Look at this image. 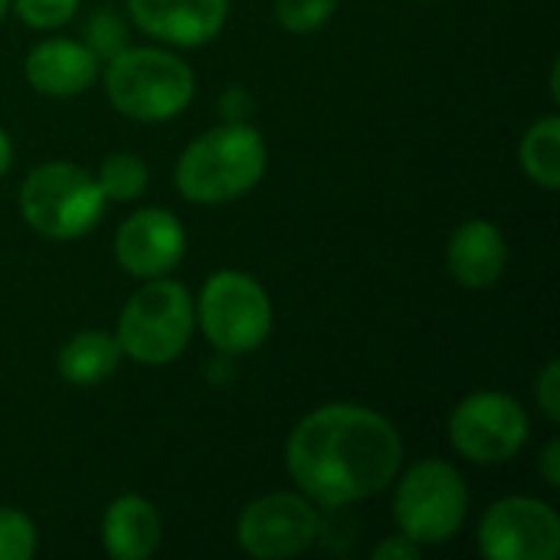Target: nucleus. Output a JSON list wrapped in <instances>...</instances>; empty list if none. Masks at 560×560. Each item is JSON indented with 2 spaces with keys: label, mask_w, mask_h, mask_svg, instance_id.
I'll return each instance as SVG.
<instances>
[{
  "label": "nucleus",
  "mask_w": 560,
  "mask_h": 560,
  "mask_svg": "<svg viewBox=\"0 0 560 560\" xmlns=\"http://www.w3.org/2000/svg\"><path fill=\"white\" fill-rule=\"evenodd\" d=\"M404 466L397 427L361 404L312 410L285 443V469L299 492L325 509H341L384 492Z\"/></svg>",
  "instance_id": "nucleus-1"
},
{
  "label": "nucleus",
  "mask_w": 560,
  "mask_h": 560,
  "mask_svg": "<svg viewBox=\"0 0 560 560\" xmlns=\"http://www.w3.org/2000/svg\"><path fill=\"white\" fill-rule=\"evenodd\" d=\"M266 141L246 121H226L184 148L174 184L184 200L217 207L249 194L266 174Z\"/></svg>",
  "instance_id": "nucleus-2"
},
{
  "label": "nucleus",
  "mask_w": 560,
  "mask_h": 560,
  "mask_svg": "<svg viewBox=\"0 0 560 560\" xmlns=\"http://www.w3.org/2000/svg\"><path fill=\"white\" fill-rule=\"evenodd\" d=\"M102 82L115 112L144 125L177 118L197 92L194 69L158 46H125L105 62Z\"/></svg>",
  "instance_id": "nucleus-3"
},
{
  "label": "nucleus",
  "mask_w": 560,
  "mask_h": 560,
  "mask_svg": "<svg viewBox=\"0 0 560 560\" xmlns=\"http://www.w3.org/2000/svg\"><path fill=\"white\" fill-rule=\"evenodd\" d=\"M98 180L72 161H46L20 184V213L46 240H79L105 217Z\"/></svg>",
  "instance_id": "nucleus-4"
},
{
  "label": "nucleus",
  "mask_w": 560,
  "mask_h": 560,
  "mask_svg": "<svg viewBox=\"0 0 560 560\" xmlns=\"http://www.w3.org/2000/svg\"><path fill=\"white\" fill-rule=\"evenodd\" d=\"M190 335H194V299L187 285L167 276L144 279V285L125 302L115 331L121 354L148 368L177 361L187 351Z\"/></svg>",
  "instance_id": "nucleus-5"
},
{
  "label": "nucleus",
  "mask_w": 560,
  "mask_h": 560,
  "mask_svg": "<svg viewBox=\"0 0 560 560\" xmlns=\"http://www.w3.org/2000/svg\"><path fill=\"white\" fill-rule=\"evenodd\" d=\"M397 482V479H394ZM469 515V489L446 459L413 463L394 492V525L420 548L446 545Z\"/></svg>",
  "instance_id": "nucleus-6"
},
{
  "label": "nucleus",
  "mask_w": 560,
  "mask_h": 560,
  "mask_svg": "<svg viewBox=\"0 0 560 560\" xmlns=\"http://www.w3.org/2000/svg\"><path fill=\"white\" fill-rule=\"evenodd\" d=\"M197 322L220 354H249L262 348L272 331V302L253 276L223 269L203 282L197 299Z\"/></svg>",
  "instance_id": "nucleus-7"
},
{
  "label": "nucleus",
  "mask_w": 560,
  "mask_h": 560,
  "mask_svg": "<svg viewBox=\"0 0 560 560\" xmlns=\"http://www.w3.org/2000/svg\"><path fill=\"white\" fill-rule=\"evenodd\" d=\"M450 443L476 466H502L525 450L528 413L502 390L469 394L450 417Z\"/></svg>",
  "instance_id": "nucleus-8"
},
{
  "label": "nucleus",
  "mask_w": 560,
  "mask_h": 560,
  "mask_svg": "<svg viewBox=\"0 0 560 560\" xmlns=\"http://www.w3.org/2000/svg\"><path fill=\"white\" fill-rule=\"evenodd\" d=\"M322 535V515L312 499L272 492L243 509L236 545L256 560H285L305 555Z\"/></svg>",
  "instance_id": "nucleus-9"
},
{
  "label": "nucleus",
  "mask_w": 560,
  "mask_h": 560,
  "mask_svg": "<svg viewBox=\"0 0 560 560\" xmlns=\"http://www.w3.org/2000/svg\"><path fill=\"white\" fill-rule=\"evenodd\" d=\"M479 551L489 560H555L560 555L558 512L528 495L499 499L479 522Z\"/></svg>",
  "instance_id": "nucleus-10"
},
{
  "label": "nucleus",
  "mask_w": 560,
  "mask_h": 560,
  "mask_svg": "<svg viewBox=\"0 0 560 560\" xmlns=\"http://www.w3.org/2000/svg\"><path fill=\"white\" fill-rule=\"evenodd\" d=\"M187 253L184 223L161 207L131 213L115 233V259L135 279H158L177 269Z\"/></svg>",
  "instance_id": "nucleus-11"
},
{
  "label": "nucleus",
  "mask_w": 560,
  "mask_h": 560,
  "mask_svg": "<svg viewBox=\"0 0 560 560\" xmlns=\"http://www.w3.org/2000/svg\"><path fill=\"white\" fill-rule=\"evenodd\" d=\"M128 16L167 46H207L230 16V0H128Z\"/></svg>",
  "instance_id": "nucleus-12"
},
{
  "label": "nucleus",
  "mask_w": 560,
  "mask_h": 560,
  "mask_svg": "<svg viewBox=\"0 0 560 560\" xmlns=\"http://www.w3.org/2000/svg\"><path fill=\"white\" fill-rule=\"evenodd\" d=\"M26 82L49 98L82 95L98 79V56L79 39H43L26 52Z\"/></svg>",
  "instance_id": "nucleus-13"
},
{
  "label": "nucleus",
  "mask_w": 560,
  "mask_h": 560,
  "mask_svg": "<svg viewBox=\"0 0 560 560\" xmlns=\"http://www.w3.org/2000/svg\"><path fill=\"white\" fill-rule=\"evenodd\" d=\"M509 262L505 233L489 220H466L446 246L450 276L466 289H489L502 279Z\"/></svg>",
  "instance_id": "nucleus-14"
},
{
  "label": "nucleus",
  "mask_w": 560,
  "mask_h": 560,
  "mask_svg": "<svg viewBox=\"0 0 560 560\" xmlns=\"http://www.w3.org/2000/svg\"><path fill=\"white\" fill-rule=\"evenodd\" d=\"M161 515L141 495H121L105 509L102 548L115 560H148L161 548Z\"/></svg>",
  "instance_id": "nucleus-15"
},
{
  "label": "nucleus",
  "mask_w": 560,
  "mask_h": 560,
  "mask_svg": "<svg viewBox=\"0 0 560 560\" xmlns=\"http://www.w3.org/2000/svg\"><path fill=\"white\" fill-rule=\"evenodd\" d=\"M121 345L115 335L108 331H79L72 335L56 358L59 377L72 387H95L102 384L108 374H115V368L121 364Z\"/></svg>",
  "instance_id": "nucleus-16"
},
{
  "label": "nucleus",
  "mask_w": 560,
  "mask_h": 560,
  "mask_svg": "<svg viewBox=\"0 0 560 560\" xmlns=\"http://www.w3.org/2000/svg\"><path fill=\"white\" fill-rule=\"evenodd\" d=\"M522 158V171L528 180H535L545 190H558L560 187V118L558 115H545L538 118L518 148Z\"/></svg>",
  "instance_id": "nucleus-17"
},
{
  "label": "nucleus",
  "mask_w": 560,
  "mask_h": 560,
  "mask_svg": "<svg viewBox=\"0 0 560 560\" xmlns=\"http://www.w3.org/2000/svg\"><path fill=\"white\" fill-rule=\"evenodd\" d=\"M105 200H115V203H131L144 194L148 187V164L138 158V154H128V151H118V154H108L95 174Z\"/></svg>",
  "instance_id": "nucleus-18"
},
{
  "label": "nucleus",
  "mask_w": 560,
  "mask_h": 560,
  "mask_svg": "<svg viewBox=\"0 0 560 560\" xmlns=\"http://www.w3.org/2000/svg\"><path fill=\"white\" fill-rule=\"evenodd\" d=\"M85 46L98 56V62H108L115 52H121L125 46H128V26H125V20L115 13V10H108V7H102V10H95L89 20H85Z\"/></svg>",
  "instance_id": "nucleus-19"
},
{
  "label": "nucleus",
  "mask_w": 560,
  "mask_h": 560,
  "mask_svg": "<svg viewBox=\"0 0 560 560\" xmlns=\"http://www.w3.org/2000/svg\"><path fill=\"white\" fill-rule=\"evenodd\" d=\"M39 535L20 509H0V560H26L36 555Z\"/></svg>",
  "instance_id": "nucleus-20"
},
{
  "label": "nucleus",
  "mask_w": 560,
  "mask_h": 560,
  "mask_svg": "<svg viewBox=\"0 0 560 560\" xmlns=\"http://www.w3.org/2000/svg\"><path fill=\"white\" fill-rule=\"evenodd\" d=\"M338 10V0H276V20L289 33H315Z\"/></svg>",
  "instance_id": "nucleus-21"
},
{
  "label": "nucleus",
  "mask_w": 560,
  "mask_h": 560,
  "mask_svg": "<svg viewBox=\"0 0 560 560\" xmlns=\"http://www.w3.org/2000/svg\"><path fill=\"white\" fill-rule=\"evenodd\" d=\"M79 10V0H13V13L33 30H59Z\"/></svg>",
  "instance_id": "nucleus-22"
},
{
  "label": "nucleus",
  "mask_w": 560,
  "mask_h": 560,
  "mask_svg": "<svg viewBox=\"0 0 560 560\" xmlns=\"http://www.w3.org/2000/svg\"><path fill=\"white\" fill-rule=\"evenodd\" d=\"M535 400L551 423H560V361H548V368L538 374Z\"/></svg>",
  "instance_id": "nucleus-23"
},
{
  "label": "nucleus",
  "mask_w": 560,
  "mask_h": 560,
  "mask_svg": "<svg viewBox=\"0 0 560 560\" xmlns=\"http://www.w3.org/2000/svg\"><path fill=\"white\" fill-rule=\"evenodd\" d=\"M420 555H423V548L417 541H410L407 535H394L374 548V560H417Z\"/></svg>",
  "instance_id": "nucleus-24"
},
{
  "label": "nucleus",
  "mask_w": 560,
  "mask_h": 560,
  "mask_svg": "<svg viewBox=\"0 0 560 560\" xmlns=\"http://www.w3.org/2000/svg\"><path fill=\"white\" fill-rule=\"evenodd\" d=\"M220 108L226 112V118H230V121H246V115H249L253 102H249V95H246L243 89H230V92L223 95Z\"/></svg>",
  "instance_id": "nucleus-25"
},
{
  "label": "nucleus",
  "mask_w": 560,
  "mask_h": 560,
  "mask_svg": "<svg viewBox=\"0 0 560 560\" xmlns=\"http://www.w3.org/2000/svg\"><path fill=\"white\" fill-rule=\"evenodd\" d=\"M541 476H545V482H548L551 489H558L560 486V443L558 440H551V443L545 446V453H541Z\"/></svg>",
  "instance_id": "nucleus-26"
},
{
  "label": "nucleus",
  "mask_w": 560,
  "mask_h": 560,
  "mask_svg": "<svg viewBox=\"0 0 560 560\" xmlns=\"http://www.w3.org/2000/svg\"><path fill=\"white\" fill-rule=\"evenodd\" d=\"M10 164H13V141H10V135L0 128V177L10 171Z\"/></svg>",
  "instance_id": "nucleus-27"
},
{
  "label": "nucleus",
  "mask_w": 560,
  "mask_h": 560,
  "mask_svg": "<svg viewBox=\"0 0 560 560\" xmlns=\"http://www.w3.org/2000/svg\"><path fill=\"white\" fill-rule=\"evenodd\" d=\"M7 10H10V0H0V23H3V16H7Z\"/></svg>",
  "instance_id": "nucleus-28"
}]
</instances>
